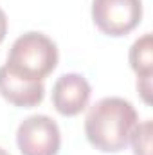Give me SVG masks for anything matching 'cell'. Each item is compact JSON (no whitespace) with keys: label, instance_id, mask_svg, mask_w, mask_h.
<instances>
[{"label":"cell","instance_id":"obj_2","mask_svg":"<svg viewBox=\"0 0 153 155\" xmlns=\"http://www.w3.org/2000/svg\"><path fill=\"white\" fill-rule=\"evenodd\" d=\"M58 65V47L43 33L29 31L15 40L9 49L5 67L25 79L41 81Z\"/></svg>","mask_w":153,"mask_h":155},{"label":"cell","instance_id":"obj_6","mask_svg":"<svg viewBox=\"0 0 153 155\" xmlns=\"http://www.w3.org/2000/svg\"><path fill=\"white\" fill-rule=\"evenodd\" d=\"M0 94L15 107L29 108L43 101L45 87L41 81H31L13 74L5 65L0 67Z\"/></svg>","mask_w":153,"mask_h":155},{"label":"cell","instance_id":"obj_4","mask_svg":"<svg viewBox=\"0 0 153 155\" xmlns=\"http://www.w3.org/2000/svg\"><path fill=\"white\" fill-rule=\"evenodd\" d=\"M16 144L22 155H58L61 134L49 116H29L16 130Z\"/></svg>","mask_w":153,"mask_h":155},{"label":"cell","instance_id":"obj_8","mask_svg":"<svg viewBox=\"0 0 153 155\" xmlns=\"http://www.w3.org/2000/svg\"><path fill=\"white\" fill-rule=\"evenodd\" d=\"M130 141L133 146V155H151V121L146 119L137 123Z\"/></svg>","mask_w":153,"mask_h":155},{"label":"cell","instance_id":"obj_5","mask_svg":"<svg viewBox=\"0 0 153 155\" xmlns=\"http://www.w3.org/2000/svg\"><path fill=\"white\" fill-rule=\"evenodd\" d=\"M90 94L92 88L85 76L76 72L61 74L52 87V105L61 116L72 117L86 108Z\"/></svg>","mask_w":153,"mask_h":155},{"label":"cell","instance_id":"obj_9","mask_svg":"<svg viewBox=\"0 0 153 155\" xmlns=\"http://www.w3.org/2000/svg\"><path fill=\"white\" fill-rule=\"evenodd\" d=\"M137 88H139L142 99H144L146 103H150V101H151V97H150V92H151V76L150 78H139Z\"/></svg>","mask_w":153,"mask_h":155},{"label":"cell","instance_id":"obj_7","mask_svg":"<svg viewBox=\"0 0 153 155\" xmlns=\"http://www.w3.org/2000/svg\"><path fill=\"white\" fill-rule=\"evenodd\" d=\"M130 65L139 78H150L153 72L151 58V35L146 33L130 47Z\"/></svg>","mask_w":153,"mask_h":155},{"label":"cell","instance_id":"obj_3","mask_svg":"<svg viewBox=\"0 0 153 155\" xmlns=\"http://www.w3.org/2000/svg\"><path fill=\"white\" fill-rule=\"evenodd\" d=\"M142 18L141 0H92V20L108 36L132 33Z\"/></svg>","mask_w":153,"mask_h":155},{"label":"cell","instance_id":"obj_10","mask_svg":"<svg viewBox=\"0 0 153 155\" xmlns=\"http://www.w3.org/2000/svg\"><path fill=\"white\" fill-rule=\"evenodd\" d=\"M5 35H7V16H5L4 9L0 7V43L4 41Z\"/></svg>","mask_w":153,"mask_h":155},{"label":"cell","instance_id":"obj_1","mask_svg":"<svg viewBox=\"0 0 153 155\" xmlns=\"http://www.w3.org/2000/svg\"><path fill=\"white\" fill-rule=\"evenodd\" d=\"M137 123V110L130 101L122 97H103L88 110L85 134L96 150L114 153L130 143Z\"/></svg>","mask_w":153,"mask_h":155},{"label":"cell","instance_id":"obj_11","mask_svg":"<svg viewBox=\"0 0 153 155\" xmlns=\"http://www.w3.org/2000/svg\"><path fill=\"white\" fill-rule=\"evenodd\" d=\"M0 155H11V153H7V152H5L4 148H0Z\"/></svg>","mask_w":153,"mask_h":155}]
</instances>
